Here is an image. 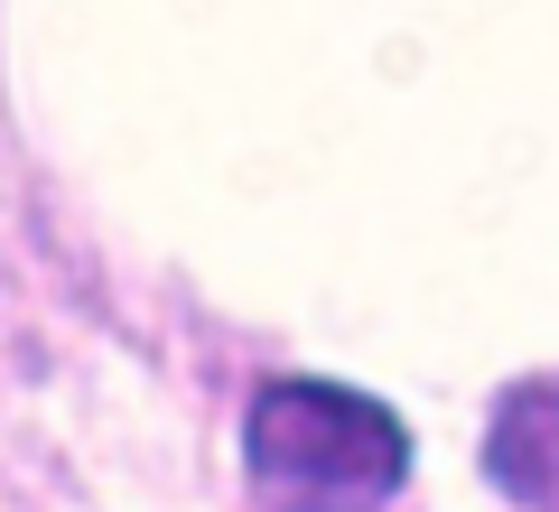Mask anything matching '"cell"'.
Returning a JSON list of instances; mask_svg holds the SVG:
<instances>
[{
  "instance_id": "obj_2",
  "label": "cell",
  "mask_w": 559,
  "mask_h": 512,
  "mask_svg": "<svg viewBox=\"0 0 559 512\" xmlns=\"http://www.w3.org/2000/svg\"><path fill=\"white\" fill-rule=\"evenodd\" d=\"M485 475H495L513 503L559 512V382H513L495 401V429H485Z\"/></svg>"
},
{
  "instance_id": "obj_1",
  "label": "cell",
  "mask_w": 559,
  "mask_h": 512,
  "mask_svg": "<svg viewBox=\"0 0 559 512\" xmlns=\"http://www.w3.org/2000/svg\"><path fill=\"white\" fill-rule=\"evenodd\" d=\"M242 466H252V493L271 512H373L411 475V429L345 382L280 373L252 392Z\"/></svg>"
}]
</instances>
